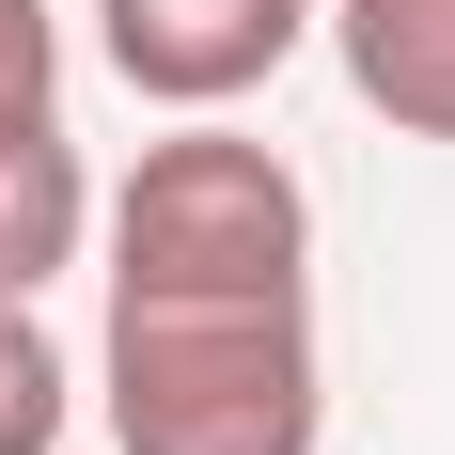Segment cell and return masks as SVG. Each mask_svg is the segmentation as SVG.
<instances>
[{
  "instance_id": "obj_1",
  "label": "cell",
  "mask_w": 455,
  "mask_h": 455,
  "mask_svg": "<svg viewBox=\"0 0 455 455\" xmlns=\"http://www.w3.org/2000/svg\"><path fill=\"white\" fill-rule=\"evenodd\" d=\"M94 409H110V455H315V440H330L315 283H235V299H110Z\"/></svg>"
},
{
  "instance_id": "obj_2",
  "label": "cell",
  "mask_w": 455,
  "mask_h": 455,
  "mask_svg": "<svg viewBox=\"0 0 455 455\" xmlns=\"http://www.w3.org/2000/svg\"><path fill=\"white\" fill-rule=\"evenodd\" d=\"M110 235V299H235V283H315V188L283 173V141L173 110V141H141V173L94 204Z\"/></svg>"
},
{
  "instance_id": "obj_3",
  "label": "cell",
  "mask_w": 455,
  "mask_h": 455,
  "mask_svg": "<svg viewBox=\"0 0 455 455\" xmlns=\"http://www.w3.org/2000/svg\"><path fill=\"white\" fill-rule=\"evenodd\" d=\"M94 47L141 110H235L315 47V0H94Z\"/></svg>"
},
{
  "instance_id": "obj_4",
  "label": "cell",
  "mask_w": 455,
  "mask_h": 455,
  "mask_svg": "<svg viewBox=\"0 0 455 455\" xmlns=\"http://www.w3.org/2000/svg\"><path fill=\"white\" fill-rule=\"evenodd\" d=\"M315 32L393 141H455V0H315Z\"/></svg>"
},
{
  "instance_id": "obj_5",
  "label": "cell",
  "mask_w": 455,
  "mask_h": 455,
  "mask_svg": "<svg viewBox=\"0 0 455 455\" xmlns=\"http://www.w3.org/2000/svg\"><path fill=\"white\" fill-rule=\"evenodd\" d=\"M79 251H94V173L63 110H0V299H47Z\"/></svg>"
},
{
  "instance_id": "obj_6",
  "label": "cell",
  "mask_w": 455,
  "mask_h": 455,
  "mask_svg": "<svg viewBox=\"0 0 455 455\" xmlns=\"http://www.w3.org/2000/svg\"><path fill=\"white\" fill-rule=\"evenodd\" d=\"M63 409H79V377H63L47 315L0 299V455H63Z\"/></svg>"
},
{
  "instance_id": "obj_7",
  "label": "cell",
  "mask_w": 455,
  "mask_h": 455,
  "mask_svg": "<svg viewBox=\"0 0 455 455\" xmlns=\"http://www.w3.org/2000/svg\"><path fill=\"white\" fill-rule=\"evenodd\" d=\"M0 110H63V16L0 0Z\"/></svg>"
}]
</instances>
